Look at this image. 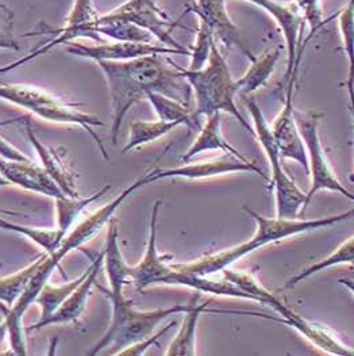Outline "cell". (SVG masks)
Listing matches in <instances>:
<instances>
[{"mask_svg":"<svg viewBox=\"0 0 354 356\" xmlns=\"http://www.w3.org/2000/svg\"><path fill=\"white\" fill-rule=\"evenodd\" d=\"M98 67L108 86L114 145L127 111L138 101L145 99L149 92H158L189 104L192 90L181 74L183 67L167 54H151L128 61H99Z\"/></svg>","mask_w":354,"mask_h":356,"instance_id":"6da1fadb","label":"cell"},{"mask_svg":"<svg viewBox=\"0 0 354 356\" xmlns=\"http://www.w3.org/2000/svg\"><path fill=\"white\" fill-rule=\"evenodd\" d=\"M149 186L148 175L144 174L140 178L135 179L130 186L108 204H103L101 209L88 214L83 221H80L74 229L67 233L60 244V247L53 254H45L41 256L40 264L30 280L25 293L15 302V305L8 307L4 304H0V309L4 314V321L7 324V333L11 339H19L25 334L24 328V316L27 309L34 304L41 289L49 282L51 274L56 268L60 267V263L64 257H67L72 251L81 248L84 244L90 243L101 230L112 220L115 211L121 207V204L127 198L141 187Z\"/></svg>","mask_w":354,"mask_h":356,"instance_id":"7a4b0ae2","label":"cell"},{"mask_svg":"<svg viewBox=\"0 0 354 356\" xmlns=\"http://www.w3.org/2000/svg\"><path fill=\"white\" fill-rule=\"evenodd\" d=\"M101 293L111 302L112 316L108 330L101 340L87 353V355H119L128 346L153 334L158 324L167 318L180 313H187L192 306L199 302L201 293L195 291L188 304L160 307L154 310H138L131 300L125 298L124 294L112 296L106 289Z\"/></svg>","mask_w":354,"mask_h":356,"instance_id":"3957f363","label":"cell"},{"mask_svg":"<svg viewBox=\"0 0 354 356\" xmlns=\"http://www.w3.org/2000/svg\"><path fill=\"white\" fill-rule=\"evenodd\" d=\"M181 74L195 94L196 107L192 114L196 120L214 113H228L237 118L241 127H245L254 137L253 127L244 118L235 104L237 91L234 80L230 75L228 61L215 41L211 45L208 61L202 70L188 71L187 68H181Z\"/></svg>","mask_w":354,"mask_h":356,"instance_id":"277c9868","label":"cell"},{"mask_svg":"<svg viewBox=\"0 0 354 356\" xmlns=\"http://www.w3.org/2000/svg\"><path fill=\"white\" fill-rule=\"evenodd\" d=\"M0 99L19 106L45 121L83 127L98 144L103 159L106 161L110 160L101 137L95 130L96 127H106V124L98 117L78 110L75 104H68L47 92L45 90L26 84L0 83Z\"/></svg>","mask_w":354,"mask_h":356,"instance_id":"5b68a950","label":"cell"},{"mask_svg":"<svg viewBox=\"0 0 354 356\" xmlns=\"http://www.w3.org/2000/svg\"><path fill=\"white\" fill-rule=\"evenodd\" d=\"M242 98L253 120L254 137L260 141L272 168V178L269 181L275 190L276 217L298 218L301 210L305 209V194L284 171L276 141L262 110L253 98H248L246 95Z\"/></svg>","mask_w":354,"mask_h":356,"instance_id":"8992f818","label":"cell"},{"mask_svg":"<svg viewBox=\"0 0 354 356\" xmlns=\"http://www.w3.org/2000/svg\"><path fill=\"white\" fill-rule=\"evenodd\" d=\"M244 210L253 218L257 229L253 237L239 245L224 250V256L228 266H233L235 261L241 260L246 254H252L255 250L262 248L267 244L280 241L296 234H302L312 230L329 228L335 224L349 220L353 216V209L344 211L337 216L321 217L315 220H299V218H267L253 209L244 206Z\"/></svg>","mask_w":354,"mask_h":356,"instance_id":"52a82bcc","label":"cell"},{"mask_svg":"<svg viewBox=\"0 0 354 356\" xmlns=\"http://www.w3.org/2000/svg\"><path fill=\"white\" fill-rule=\"evenodd\" d=\"M321 118H322V114H318L314 111H305V113L295 111L296 125L302 136L305 152H307L308 174L311 177V186L308 193L305 194V207L311 202L314 195L322 190L339 193L341 195L349 198L351 201H354L353 193L349 191L339 181L322 147L319 131H318Z\"/></svg>","mask_w":354,"mask_h":356,"instance_id":"ba28073f","label":"cell"},{"mask_svg":"<svg viewBox=\"0 0 354 356\" xmlns=\"http://www.w3.org/2000/svg\"><path fill=\"white\" fill-rule=\"evenodd\" d=\"M99 13L95 10L92 0H75V4L71 10V14L67 19V24L61 29H51L48 27L45 33L54 35L53 40L47 42L42 47H38L35 51L19 58L3 68H0V74L10 72L18 67H22L26 63L31 61L33 58L45 54L51 51V48L57 45H67L69 42L76 41L77 38H90L94 41L101 42V37L96 33V24L99 19Z\"/></svg>","mask_w":354,"mask_h":356,"instance_id":"9c48e42d","label":"cell"},{"mask_svg":"<svg viewBox=\"0 0 354 356\" xmlns=\"http://www.w3.org/2000/svg\"><path fill=\"white\" fill-rule=\"evenodd\" d=\"M235 172H254L264 179L262 170L248 157L241 159L231 153L222 152L218 157L199 160V161H185L184 165H178L175 168H153L148 174L149 184L155 183L164 179H188V180H198V179L212 178L221 177L225 174H235Z\"/></svg>","mask_w":354,"mask_h":356,"instance_id":"30bf717a","label":"cell"},{"mask_svg":"<svg viewBox=\"0 0 354 356\" xmlns=\"http://www.w3.org/2000/svg\"><path fill=\"white\" fill-rule=\"evenodd\" d=\"M111 14L146 30L161 41L164 47L174 48L191 56V51L184 48V45L174 37V30L178 27V22L172 24L168 21V17L157 6V0H127L126 3L112 10Z\"/></svg>","mask_w":354,"mask_h":356,"instance_id":"8fae6325","label":"cell"},{"mask_svg":"<svg viewBox=\"0 0 354 356\" xmlns=\"http://www.w3.org/2000/svg\"><path fill=\"white\" fill-rule=\"evenodd\" d=\"M301 60H296L294 64L292 74L288 80V88H287V97L283 110L278 114V117L273 120L271 125L272 136L276 141L278 152L281 159H291L299 163L304 168L305 172H308V160L307 152L304 147L302 136L299 133V129L295 120V108H294V90L295 83L298 79Z\"/></svg>","mask_w":354,"mask_h":356,"instance_id":"7c38bea8","label":"cell"},{"mask_svg":"<svg viewBox=\"0 0 354 356\" xmlns=\"http://www.w3.org/2000/svg\"><path fill=\"white\" fill-rule=\"evenodd\" d=\"M160 206L161 201H155L153 204L145 254L137 266H130V282L138 291H145L148 287L155 284L172 286L175 270L171 263H168L169 256H161L157 250V220Z\"/></svg>","mask_w":354,"mask_h":356,"instance_id":"4fadbf2b","label":"cell"},{"mask_svg":"<svg viewBox=\"0 0 354 356\" xmlns=\"http://www.w3.org/2000/svg\"><path fill=\"white\" fill-rule=\"evenodd\" d=\"M67 53L92 60L95 63L99 61H128L144 56L151 54H183L188 56L184 51H177L174 48H168L164 45H153L145 42H125V41H114L110 44L101 42V45H84L80 42H69L65 48Z\"/></svg>","mask_w":354,"mask_h":356,"instance_id":"5bb4252c","label":"cell"},{"mask_svg":"<svg viewBox=\"0 0 354 356\" xmlns=\"http://www.w3.org/2000/svg\"><path fill=\"white\" fill-rule=\"evenodd\" d=\"M185 13H194L199 21L211 29L214 38L217 37L226 49L237 47L251 61H254L255 56L245 45L238 27L228 15L226 0H196L187 7Z\"/></svg>","mask_w":354,"mask_h":356,"instance_id":"9a60e30c","label":"cell"},{"mask_svg":"<svg viewBox=\"0 0 354 356\" xmlns=\"http://www.w3.org/2000/svg\"><path fill=\"white\" fill-rule=\"evenodd\" d=\"M254 6L265 10L280 26L287 48V72L284 80L288 83L296 60V53L301 45V31L304 29V21L294 3H284L278 0H248Z\"/></svg>","mask_w":354,"mask_h":356,"instance_id":"2e32d148","label":"cell"},{"mask_svg":"<svg viewBox=\"0 0 354 356\" xmlns=\"http://www.w3.org/2000/svg\"><path fill=\"white\" fill-rule=\"evenodd\" d=\"M101 268H103V250L92 261V264L88 267L87 277L74 290V293L64 301V304L60 306L51 317H48L44 321H38L31 327H27L26 331H38L49 325L68 324V323L77 321L85 310L87 301L92 293L94 286L96 284V280L101 274Z\"/></svg>","mask_w":354,"mask_h":356,"instance_id":"e0dca14e","label":"cell"},{"mask_svg":"<svg viewBox=\"0 0 354 356\" xmlns=\"http://www.w3.org/2000/svg\"><path fill=\"white\" fill-rule=\"evenodd\" d=\"M0 174L11 183V186H18L53 200L65 195L56 181L45 172L42 165H38L31 160L17 161L0 157Z\"/></svg>","mask_w":354,"mask_h":356,"instance_id":"ac0fdd59","label":"cell"},{"mask_svg":"<svg viewBox=\"0 0 354 356\" xmlns=\"http://www.w3.org/2000/svg\"><path fill=\"white\" fill-rule=\"evenodd\" d=\"M26 133L27 137L33 145V148L35 149L37 154L41 159L42 163V168L45 170V172L51 177L56 184L60 187V190L68 195V197H77L78 193L76 190V183H75V175L71 172V170L68 168L64 157L61 153H58L57 149L47 147L34 133V129L31 127L30 120L26 117L25 118Z\"/></svg>","mask_w":354,"mask_h":356,"instance_id":"d6986e66","label":"cell"},{"mask_svg":"<svg viewBox=\"0 0 354 356\" xmlns=\"http://www.w3.org/2000/svg\"><path fill=\"white\" fill-rule=\"evenodd\" d=\"M103 267L110 284V290L107 291L112 296L124 294V287L130 283V266L119 248V233L114 220L108 222L107 238L103 247Z\"/></svg>","mask_w":354,"mask_h":356,"instance_id":"ffe728a7","label":"cell"},{"mask_svg":"<svg viewBox=\"0 0 354 356\" xmlns=\"http://www.w3.org/2000/svg\"><path fill=\"white\" fill-rule=\"evenodd\" d=\"M221 114L222 113H214L207 117V121L204 127L201 129L199 136L191 144L188 151L181 156V160L184 163L189 161L196 154L207 152V151L231 153L237 157L246 159L237 148L230 145V143H228V140L224 137L221 130Z\"/></svg>","mask_w":354,"mask_h":356,"instance_id":"44dd1931","label":"cell"},{"mask_svg":"<svg viewBox=\"0 0 354 356\" xmlns=\"http://www.w3.org/2000/svg\"><path fill=\"white\" fill-rule=\"evenodd\" d=\"M280 56L281 48L273 47L264 51L260 57H255L254 61H252V67L245 72V75L234 80L237 95H251L261 88L272 76Z\"/></svg>","mask_w":354,"mask_h":356,"instance_id":"7402d4cb","label":"cell"},{"mask_svg":"<svg viewBox=\"0 0 354 356\" xmlns=\"http://www.w3.org/2000/svg\"><path fill=\"white\" fill-rule=\"evenodd\" d=\"M211 304V300H207L204 304H195L191 310L184 313V320L177 332L175 339L168 347V356H194L196 351V330L198 323L203 313L207 310V306Z\"/></svg>","mask_w":354,"mask_h":356,"instance_id":"603a6c76","label":"cell"},{"mask_svg":"<svg viewBox=\"0 0 354 356\" xmlns=\"http://www.w3.org/2000/svg\"><path fill=\"white\" fill-rule=\"evenodd\" d=\"M96 33L103 34L114 41L125 42H145L152 44L153 35L146 30L133 25L122 18L112 15L111 13L101 15L96 24Z\"/></svg>","mask_w":354,"mask_h":356,"instance_id":"cb8c5ba5","label":"cell"},{"mask_svg":"<svg viewBox=\"0 0 354 356\" xmlns=\"http://www.w3.org/2000/svg\"><path fill=\"white\" fill-rule=\"evenodd\" d=\"M158 115V120L165 122H181L183 125H187L191 130H196L201 127L199 120L194 117L191 110L187 104L178 102L176 99H172L167 95L158 94V92H149L146 98Z\"/></svg>","mask_w":354,"mask_h":356,"instance_id":"d4e9b609","label":"cell"},{"mask_svg":"<svg viewBox=\"0 0 354 356\" xmlns=\"http://www.w3.org/2000/svg\"><path fill=\"white\" fill-rule=\"evenodd\" d=\"M110 190H111V186L106 184L103 188L98 190L96 193H94L92 195H90L87 198H81L80 195H77V197L64 195L61 198L54 200L56 201V211H57V228L67 234L74 227V224L78 218V216L81 214V211L85 207H88L90 204L98 201Z\"/></svg>","mask_w":354,"mask_h":356,"instance_id":"484cf974","label":"cell"},{"mask_svg":"<svg viewBox=\"0 0 354 356\" xmlns=\"http://www.w3.org/2000/svg\"><path fill=\"white\" fill-rule=\"evenodd\" d=\"M180 125H183V124L181 122H165L161 120L152 121V122L134 121L130 127L126 145L122 148V154L167 136L168 133H171L174 129H176Z\"/></svg>","mask_w":354,"mask_h":356,"instance_id":"4316f807","label":"cell"},{"mask_svg":"<svg viewBox=\"0 0 354 356\" xmlns=\"http://www.w3.org/2000/svg\"><path fill=\"white\" fill-rule=\"evenodd\" d=\"M87 274H88V268L80 277H77L76 280L67 282L61 286H51L49 283H47L41 289V291L38 293L34 301V304L41 307V318L38 321H44L48 317H51V314L74 293V290L87 277Z\"/></svg>","mask_w":354,"mask_h":356,"instance_id":"83f0119b","label":"cell"},{"mask_svg":"<svg viewBox=\"0 0 354 356\" xmlns=\"http://www.w3.org/2000/svg\"><path fill=\"white\" fill-rule=\"evenodd\" d=\"M353 260L354 238L353 236H351L335 251H332L326 259H322V260L311 264L308 268H305L304 271L299 273L298 275H295L291 280H287L284 289H292L298 283H301L302 280H307V278L312 277L314 274H318V273H321V271H323L326 268H330V267H334V266H338V264H352Z\"/></svg>","mask_w":354,"mask_h":356,"instance_id":"f1b7e54d","label":"cell"},{"mask_svg":"<svg viewBox=\"0 0 354 356\" xmlns=\"http://www.w3.org/2000/svg\"><path fill=\"white\" fill-rule=\"evenodd\" d=\"M0 229L15 232L18 234H22L31 241H34L37 245H40L47 254H53L61 244L65 233L58 229H42V228H33L27 225L15 224L11 221H7L0 217Z\"/></svg>","mask_w":354,"mask_h":356,"instance_id":"f546056e","label":"cell"},{"mask_svg":"<svg viewBox=\"0 0 354 356\" xmlns=\"http://www.w3.org/2000/svg\"><path fill=\"white\" fill-rule=\"evenodd\" d=\"M41 256L42 254H40L31 264H28L24 270L0 280V304H4L8 307L15 305V302L25 293L30 280L33 278V275L40 264Z\"/></svg>","mask_w":354,"mask_h":356,"instance_id":"4dcf8cb0","label":"cell"},{"mask_svg":"<svg viewBox=\"0 0 354 356\" xmlns=\"http://www.w3.org/2000/svg\"><path fill=\"white\" fill-rule=\"evenodd\" d=\"M338 25L342 37L344 51L349 61V79L346 88L349 90V99L353 104V56H354V4L351 1L338 14Z\"/></svg>","mask_w":354,"mask_h":356,"instance_id":"1f68e13d","label":"cell"},{"mask_svg":"<svg viewBox=\"0 0 354 356\" xmlns=\"http://www.w3.org/2000/svg\"><path fill=\"white\" fill-rule=\"evenodd\" d=\"M225 280L234 283L237 287H239L242 291L249 294L254 300V302L267 305L268 300L273 293L267 290L258 280L254 278L251 271H242V270H233V268H225L219 273Z\"/></svg>","mask_w":354,"mask_h":356,"instance_id":"d6a6232c","label":"cell"},{"mask_svg":"<svg viewBox=\"0 0 354 356\" xmlns=\"http://www.w3.org/2000/svg\"><path fill=\"white\" fill-rule=\"evenodd\" d=\"M215 41L214 34L211 29L205 25L202 21H199L198 25V31H196V40H195V47L191 51V63L189 67L187 68L188 71H198L202 70L203 67L207 64L210 51H211V45Z\"/></svg>","mask_w":354,"mask_h":356,"instance_id":"836d02e7","label":"cell"},{"mask_svg":"<svg viewBox=\"0 0 354 356\" xmlns=\"http://www.w3.org/2000/svg\"><path fill=\"white\" fill-rule=\"evenodd\" d=\"M292 3L298 7L304 24L311 27V35L325 25L322 0H294Z\"/></svg>","mask_w":354,"mask_h":356,"instance_id":"e575fe53","label":"cell"},{"mask_svg":"<svg viewBox=\"0 0 354 356\" xmlns=\"http://www.w3.org/2000/svg\"><path fill=\"white\" fill-rule=\"evenodd\" d=\"M176 321L169 323L168 325H165L162 330H160L155 334H151V336H148V337H145V339H142V340H140V341H137V343L128 346L127 348H125V350L119 354V356L144 355L149 348H152L153 346L158 341V339H160L161 336H164L172 327H176Z\"/></svg>","mask_w":354,"mask_h":356,"instance_id":"d590c367","label":"cell"},{"mask_svg":"<svg viewBox=\"0 0 354 356\" xmlns=\"http://www.w3.org/2000/svg\"><path fill=\"white\" fill-rule=\"evenodd\" d=\"M25 118L26 117H15V118H11V120L0 121V127H8V125H12L15 122H22ZM0 157L7 159V160H17V161L30 160L27 156H25L21 151H18L15 147L8 144L1 136H0Z\"/></svg>","mask_w":354,"mask_h":356,"instance_id":"8d00e7d4","label":"cell"},{"mask_svg":"<svg viewBox=\"0 0 354 356\" xmlns=\"http://www.w3.org/2000/svg\"><path fill=\"white\" fill-rule=\"evenodd\" d=\"M0 49L19 51L21 47H19L18 41L11 34H0Z\"/></svg>","mask_w":354,"mask_h":356,"instance_id":"74e56055","label":"cell"},{"mask_svg":"<svg viewBox=\"0 0 354 356\" xmlns=\"http://www.w3.org/2000/svg\"><path fill=\"white\" fill-rule=\"evenodd\" d=\"M11 13L0 3V24H10V21H11Z\"/></svg>","mask_w":354,"mask_h":356,"instance_id":"f35d334b","label":"cell"},{"mask_svg":"<svg viewBox=\"0 0 354 356\" xmlns=\"http://www.w3.org/2000/svg\"><path fill=\"white\" fill-rule=\"evenodd\" d=\"M6 336H7V324H6V321H3L0 324V346H1Z\"/></svg>","mask_w":354,"mask_h":356,"instance_id":"ab89813d","label":"cell"},{"mask_svg":"<svg viewBox=\"0 0 354 356\" xmlns=\"http://www.w3.org/2000/svg\"><path fill=\"white\" fill-rule=\"evenodd\" d=\"M4 186H11V183L0 174V187H4Z\"/></svg>","mask_w":354,"mask_h":356,"instance_id":"60d3db41","label":"cell"},{"mask_svg":"<svg viewBox=\"0 0 354 356\" xmlns=\"http://www.w3.org/2000/svg\"><path fill=\"white\" fill-rule=\"evenodd\" d=\"M0 268H1V263H0Z\"/></svg>","mask_w":354,"mask_h":356,"instance_id":"b9f144b4","label":"cell"}]
</instances>
